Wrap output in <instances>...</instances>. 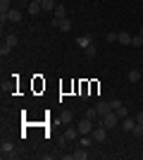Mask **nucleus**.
I'll return each mask as SVG.
<instances>
[{
    "instance_id": "nucleus-21",
    "label": "nucleus",
    "mask_w": 143,
    "mask_h": 160,
    "mask_svg": "<svg viewBox=\"0 0 143 160\" xmlns=\"http://www.w3.org/2000/svg\"><path fill=\"white\" fill-rule=\"evenodd\" d=\"M117 38H119V33H115V31H110L107 36H105V41H107V43H117Z\"/></svg>"
},
{
    "instance_id": "nucleus-11",
    "label": "nucleus",
    "mask_w": 143,
    "mask_h": 160,
    "mask_svg": "<svg viewBox=\"0 0 143 160\" xmlns=\"http://www.w3.org/2000/svg\"><path fill=\"white\" fill-rule=\"evenodd\" d=\"M41 7H43V12H55L57 2H55V0H43V2H41Z\"/></svg>"
},
{
    "instance_id": "nucleus-23",
    "label": "nucleus",
    "mask_w": 143,
    "mask_h": 160,
    "mask_svg": "<svg viewBox=\"0 0 143 160\" xmlns=\"http://www.w3.org/2000/svg\"><path fill=\"white\" fill-rule=\"evenodd\" d=\"M12 53V46H7V43H2V48H0V55L5 58V55H10Z\"/></svg>"
},
{
    "instance_id": "nucleus-9",
    "label": "nucleus",
    "mask_w": 143,
    "mask_h": 160,
    "mask_svg": "<svg viewBox=\"0 0 143 160\" xmlns=\"http://www.w3.org/2000/svg\"><path fill=\"white\" fill-rule=\"evenodd\" d=\"M95 110H98V115H105V112H110V110H112V108H110V100H100V103H98V105H95Z\"/></svg>"
},
{
    "instance_id": "nucleus-27",
    "label": "nucleus",
    "mask_w": 143,
    "mask_h": 160,
    "mask_svg": "<svg viewBox=\"0 0 143 160\" xmlns=\"http://www.w3.org/2000/svg\"><path fill=\"white\" fill-rule=\"evenodd\" d=\"M138 36H143V27H141V29H138Z\"/></svg>"
},
{
    "instance_id": "nucleus-18",
    "label": "nucleus",
    "mask_w": 143,
    "mask_h": 160,
    "mask_svg": "<svg viewBox=\"0 0 143 160\" xmlns=\"http://www.w3.org/2000/svg\"><path fill=\"white\" fill-rule=\"evenodd\" d=\"M5 43H7V46H17V43H19V38H17V33H7V36H5Z\"/></svg>"
},
{
    "instance_id": "nucleus-26",
    "label": "nucleus",
    "mask_w": 143,
    "mask_h": 160,
    "mask_svg": "<svg viewBox=\"0 0 143 160\" xmlns=\"http://www.w3.org/2000/svg\"><path fill=\"white\" fill-rule=\"evenodd\" d=\"M136 122H138V124H143V112H138V115H136Z\"/></svg>"
},
{
    "instance_id": "nucleus-6",
    "label": "nucleus",
    "mask_w": 143,
    "mask_h": 160,
    "mask_svg": "<svg viewBox=\"0 0 143 160\" xmlns=\"http://www.w3.org/2000/svg\"><path fill=\"white\" fill-rule=\"evenodd\" d=\"M69 158H72V160H86V158H88V153H86V148H83V146H79L74 153H69Z\"/></svg>"
},
{
    "instance_id": "nucleus-8",
    "label": "nucleus",
    "mask_w": 143,
    "mask_h": 160,
    "mask_svg": "<svg viewBox=\"0 0 143 160\" xmlns=\"http://www.w3.org/2000/svg\"><path fill=\"white\" fill-rule=\"evenodd\" d=\"M26 10H29V14H34V17H36V14H41V10H43V7H41V2H38V0H31Z\"/></svg>"
},
{
    "instance_id": "nucleus-25",
    "label": "nucleus",
    "mask_w": 143,
    "mask_h": 160,
    "mask_svg": "<svg viewBox=\"0 0 143 160\" xmlns=\"http://www.w3.org/2000/svg\"><path fill=\"white\" fill-rule=\"evenodd\" d=\"M117 115H119V117H126V115H129V112H126V108L122 105V108H119V110H117Z\"/></svg>"
},
{
    "instance_id": "nucleus-24",
    "label": "nucleus",
    "mask_w": 143,
    "mask_h": 160,
    "mask_svg": "<svg viewBox=\"0 0 143 160\" xmlns=\"http://www.w3.org/2000/svg\"><path fill=\"white\" fill-rule=\"evenodd\" d=\"M110 108H112V110H119V108H122V100H110Z\"/></svg>"
},
{
    "instance_id": "nucleus-10",
    "label": "nucleus",
    "mask_w": 143,
    "mask_h": 160,
    "mask_svg": "<svg viewBox=\"0 0 143 160\" xmlns=\"http://www.w3.org/2000/svg\"><path fill=\"white\" fill-rule=\"evenodd\" d=\"M57 29H60L62 33H67V31H72V22H69L67 17H64V19H60V22H57Z\"/></svg>"
},
{
    "instance_id": "nucleus-13",
    "label": "nucleus",
    "mask_w": 143,
    "mask_h": 160,
    "mask_svg": "<svg viewBox=\"0 0 143 160\" xmlns=\"http://www.w3.org/2000/svg\"><path fill=\"white\" fill-rule=\"evenodd\" d=\"M76 136H79V129H72V127L64 129V139H67V141H74Z\"/></svg>"
},
{
    "instance_id": "nucleus-3",
    "label": "nucleus",
    "mask_w": 143,
    "mask_h": 160,
    "mask_svg": "<svg viewBox=\"0 0 143 160\" xmlns=\"http://www.w3.org/2000/svg\"><path fill=\"white\" fill-rule=\"evenodd\" d=\"M76 129H79V134H91V132H93V120L81 117V120H79V124H76Z\"/></svg>"
},
{
    "instance_id": "nucleus-7",
    "label": "nucleus",
    "mask_w": 143,
    "mask_h": 160,
    "mask_svg": "<svg viewBox=\"0 0 143 160\" xmlns=\"http://www.w3.org/2000/svg\"><path fill=\"white\" fill-rule=\"evenodd\" d=\"M134 127H136V120H134V117H124V122H122V129L126 134H131L134 132Z\"/></svg>"
},
{
    "instance_id": "nucleus-17",
    "label": "nucleus",
    "mask_w": 143,
    "mask_h": 160,
    "mask_svg": "<svg viewBox=\"0 0 143 160\" xmlns=\"http://www.w3.org/2000/svg\"><path fill=\"white\" fill-rule=\"evenodd\" d=\"M55 14H57V19H64V17H67V7L60 2V5L55 7Z\"/></svg>"
},
{
    "instance_id": "nucleus-29",
    "label": "nucleus",
    "mask_w": 143,
    "mask_h": 160,
    "mask_svg": "<svg viewBox=\"0 0 143 160\" xmlns=\"http://www.w3.org/2000/svg\"><path fill=\"white\" fill-rule=\"evenodd\" d=\"M141 96H143V91H141Z\"/></svg>"
},
{
    "instance_id": "nucleus-14",
    "label": "nucleus",
    "mask_w": 143,
    "mask_h": 160,
    "mask_svg": "<svg viewBox=\"0 0 143 160\" xmlns=\"http://www.w3.org/2000/svg\"><path fill=\"white\" fill-rule=\"evenodd\" d=\"M83 117H88V120H100V115H98V110H95V108H88V110H86V112H83Z\"/></svg>"
},
{
    "instance_id": "nucleus-12",
    "label": "nucleus",
    "mask_w": 143,
    "mask_h": 160,
    "mask_svg": "<svg viewBox=\"0 0 143 160\" xmlns=\"http://www.w3.org/2000/svg\"><path fill=\"white\" fill-rule=\"evenodd\" d=\"M131 38H134V36H131V33H126V31H119V43H122V46H131Z\"/></svg>"
},
{
    "instance_id": "nucleus-19",
    "label": "nucleus",
    "mask_w": 143,
    "mask_h": 160,
    "mask_svg": "<svg viewBox=\"0 0 143 160\" xmlns=\"http://www.w3.org/2000/svg\"><path fill=\"white\" fill-rule=\"evenodd\" d=\"M72 117H74V115H72V110H62V115H60L62 124H69V122H72Z\"/></svg>"
},
{
    "instance_id": "nucleus-1",
    "label": "nucleus",
    "mask_w": 143,
    "mask_h": 160,
    "mask_svg": "<svg viewBox=\"0 0 143 160\" xmlns=\"http://www.w3.org/2000/svg\"><path fill=\"white\" fill-rule=\"evenodd\" d=\"M98 122H102L107 129H112V127H117V124H119V115H117V110H110V112H105Z\"/></svg>"
},
{
    "instance_id": "nucleus-5",
    "label": "nucleus",
    "mask_w": 143,
    "mask_h": 160,
    "mask_svg": "<svg viewBox=\"0 0 143 160\" xmlns=\"http://www.w3.org/2000/svg\"><path fill=\"white\" fill-rule=\"evenodd\" d=\"M91 43H93V36H91V33H83V36L76 38V46H79V48H88Z\"/></svg>"
},
{
    "instance_id": "nucleus-20",
    "label": "nucleus",
    "mask_w": 143,
    "mask_h": 160,
    "mask_svg": "<svg viewBox=\"0 0 143 160\" xmlns=\"http://www.w3.org/2000/svg\"><path fill=\"white\" fill-rule=\"evenodd\" d=\"M83 53H86V58H95V53H98V48H95V43H91L88 48H83Z\"/></svg>"
},
{
    "instance_id": "nucleus-22",
    "label": "nucleus",
    "mask_w": 143,
    "mask_h": 160,
    "mask_svg": "<svg viewBox=\"0 0 143 160\" xmlns=\"http://www.w3.org/2000/svg\"><path fill=\"white\" fill-rule=\"evenodd\" d=\"M131 46H134V48H141L143 46V36H134V38H131Z\"/></svg>"
},
{
    "instance_id": "nucleus-28",
    "label": "nucleus",
    "mask_w": 143,
    "mask_h": 160,
    "mask_svg": "<svg viewBox=\"0 0 143 160\" xmlns=\"http://www.w3.org/2000/svg\"><path fill=\"white\" fill-rule=\"evenodd\" d=\"M38 2H43V0H38Z\"/></svg>"
},
{
    "instance_id": "nucleus-2",
    "label": "nucleus",
    "mask_w": 143,
    "mask_h": 160,
    "mask_svg": "<svg viewBox=\"0 0 143 160\" xmlns=\"http://www.w3.org/2000/svg\"><path fill=\"white\" fill-rule=\"evenodd\" d=\"M91 136H93L98 143H102V141L107 139V127L102 124V122H98V127H93V132H91Z\"/></svg>"
},
{
    "instance_id": "nucleus-15",
    "label": "nucleus",
    "mask_w": 143,
    "mask_h": 160,
    "mask_svg": "<svg viewBox=\"0 0 143 160\" xmlns=\"http://www.w3.org/2000/svg\"><path fill=\"white\" fill-rule=\"evenodd\" d=\"M126 79H129L131 84H138V79H141V72H138V69H131V72L126 74Z\"/></svg>"
},
{
    "instance_id": "nucleus-16",
    "label": "nucleus",
    "mask_w": 143,
    "mask_h": 160,
    "mask_svg": "<svg viewBox=\"0 0 143 160\" xmlns=\"http://www.w3.org/2000/svg\"><path fill=\"white\" fill-rule=\"evenodd\" d=\"M10 5H12V0H0V14H7V12H10V10H12Z\"/></svg>"
},
{
    "instance_id": "nucleus-4",
    "label": "nucleus",
    "mask_w": 143,
    "mask_h": 160,
    "mask_svg": "<svg viewBox=\"0 0 143 160\" xmlns=\"http://www.w3.org/2000/svg\"><path fill=\"white\" fill-rule=\"evenodd\" d=\"M0 155H2V158H14L12 141H2V146H0Z\"/></svg>"
}]
</instances>
